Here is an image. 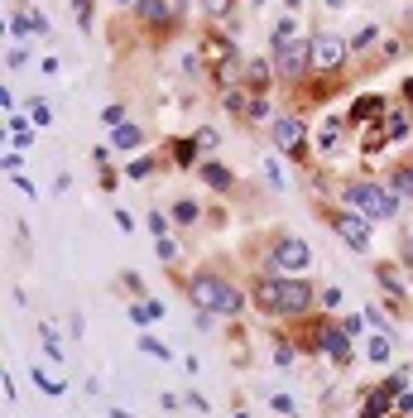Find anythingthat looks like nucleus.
Wrapping results in <instances>:
<instances>
[{"mask_svg":"<svg viewBox=\"0 0 413 418\" xmlns=\"http://www.w3.org/2000/svg\"><path fill=\"white\" fill-rule=\"evenodd\" d=\"M48 120H53V111H48L44 102H34V125H48Z\"/></svg>","mask_w":413,"mask_h":418,"instance_id":"c756f323","label":"nucleus"},{"mask_svg":"<svg viewBox=\"0 0 413 418\" xmlns=\"http://www.w3.org/2000/svg\"><path fill=\"white\" fill-rule=\"evenodd\" d=\"M102 120H106V125H115V130H120V125H125V106H106V111H102Z\"/></svg>","mask_w":413,"mask_h":418,"instance_id":"bb28decb","label":"nucleus"},{"mask_svg":"<svg viewBox=\"0 0 413 418\" xmlns=\"http://www.w3.org/2000/svg\"><path fill=\"white\" fill-rule=\"evenodd\" d=\"M240 418H245V414H240Z\"/></svg>","mask_w":413,"mask_h":418,"instance_id":"e433bc0d","label":"nucleus"},{"mask_svg":"<svg viewBox=\"0 0 413 418\" xmlns=\"http://www.w3.org/2000/svg\"><path fill=\"white\" fill-rule=\"evenodd\" d=\"M34 380H39V390H44V395H63V380H48L44 370H34Z\"/></svg>","mask_w":413,"mask_h":418,"instance_id":"a878e982","label":"nucleus"},{"mask_svg":"<svg viewBox=\"0 0 413 418\" xmlns=\"http://www.w3.org/2000/svg\"><path fill=\"white\" fill-rule=\"evenodd\" d=\"M370 361H390V341L385 336H370Z\"/></svg>","mask_w":413,"mask_h":418,"instance_id":"393cba45","label":"nucleus"},{"mask_svg":"<svg viewBox=\"0 0 413 418\" xmlns=\"http://www.w3.org/2000/svg\"><path fill=\"white\" fill-rule=\"evenodd\" d=\"M173 221H198V202H178V207H173Z\"/></svg>","mask_w":413,"mask_h":418,"instance_id":"cd10ccee","label":"nucleus"},{"mask_svg":"<svg viewBox=\"0 0 413 418\" xmlns=\"http://www.w3.org/2000/svg\"><path fill=\"white\" fill-rule=\"evenodd\" d=\"M303 68H308V44H303V34L294 29V19H284V24L274 29V77L294 82V77H303Z\"/></svg>","mask_w":413,"mask_h":418,"instance_id":"f03ea898","label":"nucleus"},{"mask_svg":"<svg viewBox=\"0 0 413 418\" xmlns=\"http://www.w3.org/2000/svg\"><path fill=\"white\" fill-rule=\"evenodd\" d=\"M317 346H322L327 356L346 361V332H336V327H322V332H317Z\"/></svg>","mask_w":413,"mask_h":418,"instance_id":"1a4fd4ad","label":"nucleus"},{"mask_svg":"<svg viewBox=\"0 0 413 418\" xmlns=\"http://www.w3.org/2000/svg\"><path fill=\"white\" fill-rule=\"evenodd\" d=\"M44 351H48L53 361H63V341H58V332H53L48 322H44Z\"/></svg>","mask_w":413,"mask_h":418,"instance_id":"aec40b11","label":"nucleus"},{"mask_svg":"<svg viewBox=\"0 0 413 418\" xmlns=\"http://www.w3.org/2000/svg\"><path fill=\"white\" fill-rule=\"evenodd\" d=\"M255 303L265 313H303L312 303V289L303 279H260L255 284Z\"/></svg>","mask_w":413,"mask_h":418,"instance_id":"f257e3e1","label":"nucleus"},{"mask_svg":"<svg viewBox=\"0 0 413 418\" xmlns=\"http://www.w3.org/2000/svg\"><path fill=\"white\" fill-rule=\"evenodd\" d=\"M385 140H390V130H365V144H361V149H370V154H375Z\"/></svg>","mask_w":413,"mask_h":418,"instance_id":"5701e85b","label":"nucleus"},{"mask_svg":"<svg viewBox=\"0 0 413 418\" xmlns=\"http://www.w3.org/2000/svg\"><path fill=\"white\" fill-rule=\"evenodd\" d=\"M140 346H144V351H149V356H169V346H164V341H159V336H140Z\"/></svg>","mask_w":413,"mask_h":418,"instance_id":"c85d7f7f","label":"nucleus"},{"mask_svg":"<svg viewBox=\"0 0 413 418\" xmlns=\"http://www.w3.org/2000/svg\"><path fill=\"white\" fill-rule=\"evenodd\" d=\"M202 178L211 183V188H231V173H226L221 164H202Z\"/></svg>","mask_w":413,"mask_h":418,"instance_id":"2eb2a0df","label":"nucleus"},{"mask_svg":"<svg viewBox=\"0 0 413 418\" xmlns=\"http://www.w3.org/2000/svg\"><path fill=\"white\" fill-rule=\"evenodd\" d=\"M269 77H274V68H269V63H260V58H255V63H245V82H250L255 92H260Z\"/></svg>","mask_w":413,"mask_h":418,"instance_id":"f8f14e48","label":"nucleus"},{"mask_svg":"<svg viewBox=\"0 0 413 418\" xmlns=\"http://www.w3.org/2000/svg\"><path fill=\"white\" fill-rule=\"evenodd\" d=\"M385 130H390V140H399V135H409V115H404V111H394V115L385 120Z\"/></svg>","mask_w":413,"mask_h":418,"instance_id":"a211bd4d","label":"nucleus"},{"mask_svg":"<svg viewBox=\"0 0 413 418\" xmlns=\"http://www.w3.org/2000/svg\"><path fill=\"white\" fill-rule=\"evenodd\" d=\"M173 159H178L183 169H188V164H198V140H178V144H173Z\"/></svg>","mask_w":413,"mask_h":418,"instance_id":"4468645a","label":"nucleus"},{"mask_svg":"<svg viewBox=\"0 0 413 418\" xmlns=\"http://www.w3.org/2000/svg\"><path fill=\"white\" fill-rule=\"evenodd\" d=\"M149 169H154V164H149V159H135V164H130V178H144V173H149Z\"/></svg>","mask_w":413,"mask_h":418,"instance_id":"7c9ffc66","label":"nucleus"},{"mask_svg":"<svg viewBox=\"0 0 413 418\" xmlns=\"http://www.w3.org/2000/svg\"><path fill=\"white\" fill-rule=\"evenodd\" d=\"M188 294H193V303L202 308V313H240V294L226 284V279H216V274H193V284H188Z\"/></svg>","mask_w":413,"mask_h":418,"instance_id":"7ed1b4c3","label":"nucleus"},{"mask_svg":"<svg viewBox=\"0 0 413 418\" xmlns=\"http://www.w3.org/2000/svg\"><path fill=\"white\" fill-rule=\"evenodd\" d=\"M245 115H255V120H269V102H265V97H250Z\"/></svg>","mask_w":413,"mask_h":418,"instance_id":"412c9836","label":"nucleus"},{"mask_svg":"<svg viewBox=\"0 0 413 418\" xmlns=\"http://www.w3.org/2000/svg\"><path fill=\"white\" fill-rule=\"evenodd\" d=\"M380 284H385V289H390V294H394V298H399V274H394V269H390V265H380Z\"/></svg>","mask_w":413,"mask_h":418,"instance_id":"b1692460","label":"nucleus"},{"mask_svg":"<svg viewBox=\"0 0 413 418\" xmlns=\"http://www.w3.org/2000/svg\"><path fill=\"white\" fill-rule=\"evenodd\" d=\"M289 5H298V0H289Z\"/></svg>","mask_w":413,"mask_h":418,"instance_id":"c9c22d12","label":"nucleus"},{"mask_svg":"<svg viewBox=\"0 0 413 418\" xmlns=\"http://www.w3.org/2000/svg\"><path fill=\"white\" fill-rule=\"evenodd\" d=\"M394 188H399L404 198H413V169H399V173H394Z\"/></svg>","mask_w":413,"mask_h":418,"instance_id":"4be33fe9","label":"nucleus"},{"mask_svg":"<svg viewBox=\"0 0 413 418\" xmlns=\"http://www.w3.org/2000/svg\"><path fill=\"white\" fill-rule=\"evenodd\" d=\"M332 231L351 245V250H370V221L361 211H332Z\"/></svg>","mask_w":413,"mask_h":418,"instance_id":"0eeeda50","label":"nucleus"},{"mask_svg":"<svg viewBox=\"0 0 413 418\" xmlns=\"http://www.w3.org/2000/svg\"><path fill=\"white\" fill-rule=\"evenodd\" d=\"M274 144H279L284 154H298V144H303V120H298V115H279V120H274Z\"/></svg>","mask_w":413,"mask_h":418,"instance_id":"6e6552de","label":"nucleus"},{"mask_svg":"<svg viewBox=\"0 0 413 418\" xmlns=\"http://www.w3.org/2000/svg\"><path fill=\"white\" fill-rule=\"evenodd\" d=\"M346 53H351V44L336 39V34H312L308 39V68L312 73H336Z\"/></svg>","mask_w":413,"mask_h":418,"instance_id":"39448f33","label":"nucleus"},{"mask_svg":"<svg viewBox=\"0 0 413 418\" xmlns=\"http://www.w3.org/2000/svg\"><path fill=\"white\" fill-rule=\"evenodd\" d=\"M77 19H82V24H92V0H77Z\"/></svg>","mask_w":413,"mask_h":418,"instance_id":"473e14b6","label":"nucleus"},{"mask_svg":"<svg viewBox=\"0 0 413 418\" xmlns=\"http://www.w3.org/2000/svg\"><path fill=\"white\" fill-rule=\"evenodd\" d=\"M404 97H409V102H413V82H404Z\"/></svg>","mask_w":413,"mask_h":418,"instance_id":"72a5a7b5","label":"nucleus"},{"mask_svg":"<svg viewBox=\"0 0 413 418\" xmlns=\"http://www.w3.org/2000/svg\"><path fill=\"white\" fill-rule=\"evenodd\" d=\"M149 231H154V236H169V221H164V216L154 211V216H149Z\"/></svg>","mask_w":413,"mask_h":418,"instance_id":"2f4dec72","label":"nucleus"},{"mask_svg":"<svg viewBox=\"0 0 413 418\" xmlns=\"http://www.w3.org/2000/svg\"><path fill=\"white\" fill-rule=\"evenodd\" d=\"M380 115H385V97H375V92L351 106V120H380Z\"/></svg>","mask_w":413,"mask_h":418,"instance_id":"9d476101","label":"nucleus"},{"mask_svg":"<svg viewBox=\"0 0 413 418\" xmlns=\"http://www.w3.org/2000/svg\"><path fill=\"white\" fill-rule=\"evenodd\" d=\"M140 19H149V24H169L173 15H169L164 0H140Z\"/></svg>","mask_w":413,"mask_h":418,"instance_id":"9b49d317","label":"nucleus"},{"mask_svg":"<svg viewBox=\"0 0 413 418\" xmlns=\"http://www.w3.org/2000/svg\"><path fill=\"white\" fill-rule=\"evenodd\" d=\"M34 29H44V19H34V15H15V19H10V34H19V39L34 34Z\"/></svg>","mask_w":413,"mask_h":418,"instance_id":"ddd939ff","label":"nucleus"},{"mask_svg":"<svg viewBox=\"0 0 413 418\" xmlns=\"http://www.w3.org/2000/svg\"><path fill=\"white\" fill-rule=\"evenodd\" d=\"M327 5H332V10H341V5H346V0H327Z\"/></svg>","mask_w":413,"mask_h":418,"instance_id":"f704fd0d","label":"nucleus"},{"mask_svg":"<svg viewBox=\"0 0 413 418\" xmlns=\"http://www.w3.org/2000/svg\"><path fill=\"white\" fill-rule=\"evenodd\" d=\"M140 144V125H120L115 130V149H135Z\"/></svg>","mask_w":413,"mask_h":418,"instance_id":"dca6fc26","label":"nucleus"},{"mask_svg":"<svg viewBox=\"0 0 413 418\" xmlns=\"http://www.w3.org/2000/svg\"><path fill=\"white\" fill-rule=\"evenodd\" d=\"M375 39H380V29H375V24H365V29H356V34H351V48H370Z\"/></svg>","mask_w":413,"mask_h":418,"instance_id":"f3484780","label":"nucleus"},{"mask_svg":"<svg viewBox=\"0 0 413 418\" xmlns=\"http://www.w3.org/2000/svg\"><path fill=\"white\" fill-rule=\"evenodd\" d=\"M346 207L370 221V216H394V198L385 188H375V183H351L346 188Z\"/></svg>","mask_w":413,"mask_h":418,"instance_id":"20e7f679","label":"nucleus"},{"mask_svg":"<svg viewBox=\"0 0 413 418\" xmlns=\"http://www.w3.org/2000/svg\"><path fill=\"white\" fill-rule=\"evenodd\" d=\"M269 265L284 274V279H294V274H303L312 265V250L303 245V240H294V236H284L279 245H274V255H269Z\"/></svg>","mask_w":413,"mask_h":418,"instance_id":"423d86ee","label":"nucleus"},{"mask_svg":"<svg viewBox=\"0 0 413 418\" xmlns=\"http://www.w3.org/2000/svg\"><path fill=\"white\" fill-rule=\"evenodd\" d=\"M336 140H341V120H327V125H322V149L332 154V149H336Z\"/></svg>","mask_w":413,"mask_h":418,"instance_id":"6ab92c4d","label":"nucleus"}]
</instances>
